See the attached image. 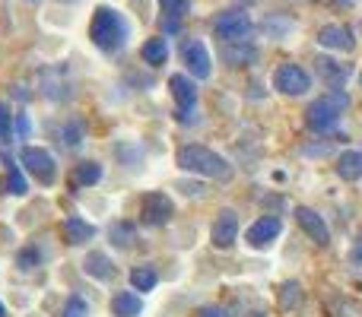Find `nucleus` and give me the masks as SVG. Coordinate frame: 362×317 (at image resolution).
<instances>
[{
  "label": "nucleus",
  "instance_id": "1",
  "mask_svg": "<svg viewBox=\"0 0 362 317\" xmlns=\"http://www.w3.org/2000/svg\"><path fill=\"white\" fill-rule=\"evenodd\" d=\"M127 35H131L127 19L115 6H95L93 23H89V38H93L95 48L105 51V54H115L127 44Z\"/></svg>",
  "mask_w": 362,
  "mask_h": 317
},
{
  "label": "nucleus",
  "instance_id": "2",
  "mask_svg": "<svg viewBox=\"0 0 362 317\" xmlns=\"http://www.w3.org/2000/svg\"><path fill=\"white\" fill-rule=\"evenodd\" d=\"M178 168L181 172H194V174H204V178H213V181H232L235 168L229 165V159H223L219 152L206 150L200 143H187L178 150Z\"/></svg>",
  "mask_w": 362,
  "mask_h": 317
},
{
  "label": "nucleus",
  "instance_id": "3",
  "mask_svg": "<svg viewBox=\"0 0 362 317\" xmlns=\"http://www.w3.org/2000/svg\"><path fill=\"white\" fill-rule=\"evenodd\" d=\"M346 108H350V95H346L344 89H327L321 99H315L312 105L305 108L308 131H315V133L334 131V127H337V121H340V114H344Z\"/></svg>",
  "mask_w": 362,
  "mask_h": 317
},
{
  "label": "nucleus",
  "instance_id": "4",
  "mask_svg": "<svg viewBox=\"0 0 362 317\" xmlns=\"http://www.w3.org/2000/svg\"><path fill=\"white\" fill-rule=\"evenodd\" d=\"M19 162H23L25 172H29L35 181H42V184H54L57 162L48 150H42V146H25V150L19 152Z\"/></svg>",
  "mask_w": 362,
  "mask_h": 317
},
{
  "label": "nucleus",
  "instance_id": "5",
  "mask_svg": "<svg viewBox=\"0 0 362 317\" xmlns=\"http://www.w3.org/2000/svg\"><path fill=\"white\" fill-rule=\"evenodd\" d=\"M251 32V16L245 10H226L216 16V23H213V35L223 38L226 44L229 42H245Z\"/></svg>",
  "mask_w": 362,
  "mask_h": 317
},
{
  "label": "nucleus",
  "instance_id": "6",
  "mask_svg": "<svg viewBox=\"0 0 362 317\" xmlns=\"http://www.w3.org/2000/svg\"><path fill=\"white\" fill-rule=\"evenodd\" d=\"M172 213H175V206H172L169 193H163V191H150L140 200V222L150 225V229L165 225L172 219Z\"/></svg>",
  "mask_w": 362,
  "mask_h": 317
},
{
  "label": "nucleus",
  "instance_id": "7",
  "mask_svg": "<svg viewBox=\"0 0 362 317\" xmlns=\"http://www.w3.org/2000/svg\"><path fill=\"white\" fill-rule=\"evenodd\" d=\"M274 86L283 95H305L312 89V76L299 67V64H280L274 73Z\"/></svg>",
  "mask_w": 362,
  "mask_h": 317
},
{
  "label": "nucleus",
  "instance_id": "8",
  "mask_svg": "<svg viewBox=\"0 0 362 317\" xmlns=\"http://www.w3.org/2000/svg\"><path fill=\"white\" fill-rule=\"evenodd\" d=\"M181 57H185V67L191 70L194 80H210L213 61H210V51H206V44L200 42V38H191V42H185V48H181Z\"/></svg>",
  "mask_w": 362,
  "mask_h": 317
},
{
  "label": "nucleus",
  "instance_id": "9",
  "mask_svg": "<svg viewBox=\"0 0 362 317\" xmlns=\"http://www.w3.org/2000/svg\"><path fill=\"white\" fill-rule=\"evenodd\" d=\"M280 232H283L280 219L276 216H261L248 232H245V241H248V248H255V251H267L270 244L280 238Z\"/></svg>",
  "mask_w": 362,
  "mask_h": 317
},
{
  "label": "nucleus",
  "instance_id": "10",
  "mask_svg": "<svg viewBox=\"0 0 362 317\" xmlns=\"http://www.w3.org/2000/svg\"><path fill=\"white\" fill-rule=\"evenodd\" d=\"M210 241H213V248H219V251H229L232 244L238 241V216H235V210H219V216L213 219Z\"/></svg>",
  "mask_w": 362,
  "mask_h": 317
},
{
  "label": "nucleus",
  "instance_id": "11",
  "mask_svg": "<svg viewBox=\"0 0 362 317\" xmlns=\"http://www.w3.org/2000/svg\"><path fill=\"white\" fill-rule=\"evenodd\" d=\"M296 222L302 225V232H305L315 244H321V248L331 244V229H327V222L315 210H308V206H296Z\"/></svg>",
  "mask_w": 362,
  "mask_h": 317
},
{
  "label": "nucleus",
  "instance_id": "12",
  "mask_svg": "<svg viewBox=\"0 0 362 317\" xmlns=\"http://www.w3.org/2000/svg\"><path fill=\"white\" fill-rule=\"evenodd\" d=\"M318 44H321V48L346 51V54H350V51L356 48V38H353V29H350V25L331 23V25H321V29H318Z\"/></svg>",
  "mask_w": 362,
  "mask_h": 317
},
{
  "label": "nucleus",
  "instance_id": "13",
  "mask_svg": "<svg viewBox=\"0 0 362 317\" xmlns=\"http://www.w3.org/2000/svg\"><path fill=\"white\" fill-rule=\"evenodd\" d=\"M38 80H42V95L51 102H61L70 95V83H67V70L64 67H48L38 73Z\"/></svg>",
  "mask_w": 362,
  "mask_h": 317
},
{
  "label": "nucleus",
  "instance_id": "14",
  "mask_svg": "<svg viewBox=\"0 0 362 317\" xmlns=\"http://www.w3.org/2000/svg\"><path fill=\"white\" fill-rule=\"evenodd\" d=\"M169 92H172V99H175L178 112H191V108L197 105V89H194L191 76H185V73L169 76Z\"/></svg>",
  "mask_w": 362,
  "mask_h": 317
},
{
  "label": "nucleus",
  "instance_id": "15",
  "mask_svg": "<svg viewBox=\"0 0 362 317\" xmlns=\"http://www.w3.org/2000/svg\"><path fill=\"white\" fill-rule=\"evenodd\" d=\"M350 64H340V61H331V57H318V76L327 83L331 89H340L346 86V80H350Z\"/></svg>",
  "mask_w": 362,
  "mask_h": 317
},
{
  "label": "nucleus",
  "instance_id": "16",
  "mask_svg": "<svg viewBox=\"0 0 362 317\" xmlns=\"http://www.w3.org/2000/svg\"><path fill=\"white\" fill-rule=\"evenodd\" d=\"M64 238H67V244L80 248V244H86L95 238V225L86 222L83 216H67L64 219Z\"/></svg>",
  "mask_w": 362,
  "mask_h": 317
},
{
  "label": "nucleus",
  "instance_id": "17",
  "mask_svg": "<svg viewBox=\"0 0 362 317\" xmlns=\"http://www.w3.org/2000/svg\"><path fill=\"white\" fill-rule=\"evenodd\" d=\"M83 273L93 276V280L105 282L115 276V263L108 254H102V251H93V254H86V261H83Z\"/></svg>",
  "mask_w": 362,
  "mask_h": 317
},
{
  "label": "nucleus",
  "instance_id": "18",
  "mask_svg": "<svg viewBox=\"0 0 362 317\" xmlns=\"http://www.w3.org/2000/svg\"><path fill=\"white\" fill-rule=\"evenodd\" d=\"M219 54H223V61L229 64V67H245V64L257 61V48L255 44H245V42H229Z\"/></svg>",
  "mask_w": 362,
  "mask_h": 317
},
{
  "label": "nucleus",
  "instance_id": "19",
  "mask_svg": "<svg viewBox=\"0 0 362 317\" xmlns=\"http://www.w3.org/2000/svg\"><path fill=\"white\" fill-rule=\"evenodd\" d=\"M144 311V299L137 292H118L112 299V314L115 317H137Z\"/></svg>",
  "mask_w": 362,
  "mask_h": 317
},
{
  "label": "nucleus",
  "instance_id": "20",
  "mask_svg": "<svg viewBox=\"0 0 362 317\" xmlns=\"http://www.w3.org/2000/svg\"><path fill=\"white\" fill-rule=\"evenodd\" d=\"M108 238H112V244L118 251H127V248H134V241H137V225L134 222H112L108 225Z\"/></svg>",
  "mask_w": 362,
  "mask_h": 317
},
{
  "label": "nucleus",
  "instance_id": "21",
  "mask_svg": "<svg viewBox=\"0 0 362 317\" xmlns=\"http://www.w3.org/2000/svg\"><path fill=\"white\" fill-rule=\"evenodd\" d=\"M337 174L344 181H359L362 178V152L359 150H346L337 159Z\"/></svg>",
  "mask_w": 362,
  "mask_h": 317
},
{
  "label": "nucleus",
  "instance_id": "22",
  "mask_svg": "<svg viewBox=\"0 0 362 317\" xmlns=\"http://www.w3.org/2000/svg\"><path fill=\"white\" fill-rule=\"evenodd\" d=\"M140 54H144V61L150 64V67H163V64L169 61V44H165V38H146Z\"/></svg>",
  "mask_w": 362,
  "mask_h": 317
},
{
  "label": "nucleus",
  "instance_id": "23",
  "mask_svg": "<svg viewBox=\"0 0 362 317\" xmlns=\"http://www.w3.org/2000/svg\"><path fill=\"white\" fill-rule=\"evenodd\" d=\"M4 165H6V193L13 197H25L29 193V184H25V174L16 168V162L10 156H4Z\"/></svg>",
  "mask_w": 362,
  "mask_h": 317
},
{
  "label": "nucleus",
  "instance_id": "24",
  "mask_svg": "<svg viewBox=\"0 0 362 317\" xmlns=\"http://www.w3.org/2000/svg\"><path fill=\"white\" fill-rule=\"evenodd\" d=\"M102 181V165L99 162H80L74 168V184L76 187H93Z\"/></svg>",
  "mask_w": 362,
  "mask_h": 317
},
{
  "label": "nucleus",
  "instance_id": "25",
  "mask_svg": "<svg viewBox=\"0 0 362 317\" xmlns=\"http://www.w3.org/2000/svg\"><path fill=\"white\" fill-rule=\"evenodd\" d=\"M302 299H305V295H302V286L299 282H283L280 286V295H276V301H280V308L283 311H296V308L302 305Z\"/></svg>",
  "mask_w": 362,
  "mask_h": 317
},
{
  "label": "nucleus",
  "instance_id": "26",
  "mask_svg": "<svg viewBox=\"0 0 362 317\" xmlns=\"http://www.w3.org/2000/svg\"><path fill=\"white\" fill-rule=\"evenodd\" d=\"M156 282H159V273L153 267H137V270H131V286H134V292H153L156 289Z\"/></svg>",
  "mask_w": 362,
  "mask_h": 317
},
{
  "label": "nucleus",
  "instance_id": "27",
  "mask_svg": "<svg viewBox=\"0 0 362 317\" xmlns=\"http://www.w3.org/2000/svg\"><path fill=\"white\" fill-rule=\"evenodd\" d=\"M80 143H83V124L80 121H67L61 127V146L64 150H80Z\"/></svg>",
  "mask_w": 362,
  "mask_h": 317
},
{
  "label": "nucleus",
  "instance_id": "28",
  "mask_svg": "<svg viewBox=\"0 0 362 317\" xmlns=\"http://www.w3.org/2000/svg\"><path fill=\"white\" fill-rule=\"evenodd\" d=\"M64 317H89V305L80 295H70L67 305H64Z\"/></svg>",
  "mask_w": 362,
  "mask_h": 317
},
{
  "label": "nucleus",
  "instance_id": "29",
  "mask_svg": "<svg viewBox=\"0 0 362 317\" xmlns=\"http://www.w3.org/2000/svg\"><path fill=\"white\" fill-rule=\"evenodd\" d=\"M159 6H163L172 19H181L187 10H191V0H159Z\"/></svg>",
  "mask_w": 362,
  "mask_h": 317
},
{
  "label": "nucleus",
  "instance_id": "30",
  "mask_svg": "<svg viewBox=\"0 0 362 317\" xmlns=\"http://www.w3.org/2000/svg\"><path fill=\"white\" fill-rule=\"evenodd\" d=\"M10 124H13V118H10V108H6V102H0V146H6V143H10V137H13Z\"/></svg>",
  "mask_w": 362,
  "mask_h": 317
},
{
  "label": "nucleus",
  "instance_id": "31",
  "mask_svg": "<svg viewBox=\"0 0 362 317\" xmlns=\"http://www.w3.org/2000/svg\"><path fill=\"white\" fill-rule=\"evenodd\" d=\"M16 267L23 270V273H29V270H35L38 267V254L32 248H25V251H19V257H16Z\"/></svg>",
  "mask_w": 362,
  "mask_h": 317
},
{
  "label": "nucleus",
  "instance_id": "32",
  "mask_svg": "<svg viewBox=\"0 0 362 317\" xmlns=\"http://www.w3.org/2000/svg\"><path fill=\"white\" fill-rule=\"evenodd\" d=\"M197 317H229V311H226V308H219V305H204L197 311Z\"/></svg>",
  "mask_w": 362,
  "mask_h": 317
},
{
  "label": "nucleus",
  "instance_id": "33",
  "mask_svg": "<svg viewBox=\"0 0 362 317\" xmlns=\"http://www.w3.org/2000/svg\"><path fill=\"white\" fill-rule=\"evenodd\" d=\"M16 131H19V137H29V118L25 114H16Z\"/></svg>",
  "mask_w": 362,
  "mask_h": 317
},
{
  "label": "nucleus",
  "instance_id": "34",
  "mask_svg": "<svg viewBox=\"0 0 362 317\" xmlns=\"http://www.w3.org/2000/svg\"><path fill=\"white\" fill-rule=\"evenodd\" d=\"M163 29L165 32H178V19H163Z\"/></svg>",
  "mask_w": 362,
  "mask_h": 317
},
{
  "label": "nucleus",
  "instance_id": "35",
  "mask_svg": "<svg viewBox=\"0 0 362 317\" xmlns=\"http://www.w3.org/2000/svg\"><path fill=\"white\" fill-rule=\"evenodd\" d=\"M353 261H356V263H362V238L356 241V248H353Z\"/></svg>",
  "mask_w": 362,
  "mask_h": 317
},
{
  "label": "nucleus",
  "instance_id": "36",
  "mask_svg": "<svg viewBox=\"0 0 362 317\" xmlns=\"http://www.w3.org/2000/svg\"><path fill=\"white\" fill-rule=\"evenodd\" d=\"M245 317H267V314H264V311H248Z\"/></svg>",
  "mask_w": 362,
  "mask_h": 317
},
{
  "label": "nucleus",
  "instance_id": "37",
  "mask_svg": "<svg viewBox=\"0 0 362 317\" xmlns=\"http://www.w3.org/2000/svg\"><path fill=\"white\" fill-rule=\"evenodd\" d=\"M334 4H337V6H350L353 0H334Z\"/></svg>",
  "mask_w": 362,
  "mask_h": 317
},
{
  "label": "nucleus",
  "instance_id": "38",
  "mask_svg": "<svg viewBox=\"0 0 362 317\" xmlns=\"http://www.w3.org/2000/svg\"><path fill=\"white\" fill-rule=\"evenodd\" d=\"M0 317H6V308L4 305H0Z\"/></svg>",
  "mask_w": 362,
  "mask_h": 317
},
{
  "label": "nucleus",
  "instance_id": "39",
  "mask_svg": "<svg viewBox=\"0 0 362 317\" xmlns=\"http://www.w3.org/2000/svg\"><path fill=\"white\" fill-rule=\"evenodd\" d=\"M359 80H362V76H359Z\"/></svg>",
  "mask_w": 362,
  "mask_h": 317
}]
</instances>
